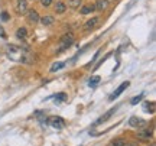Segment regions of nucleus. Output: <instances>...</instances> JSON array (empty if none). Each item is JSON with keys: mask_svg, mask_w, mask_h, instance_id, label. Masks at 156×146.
<instances>
[{"mask_svg": "<svg viewBox=\"0 0 156 146\" xmlns=\"http://www.w3.org/2000/svg\"><path fill=\"white\" fill-rule=\"evenodd\" d=\"M74 44V36L71 34H67L64 35L61 38V42H59V48H58V51L56 52H62L64 49H67V48H69V46Z\"/></svg>", "mask_w": 156, "mask_h": 146, "instance_id": "obj_3", "label": "nucleus"}, {"mask_svg": "<svg viewBox=\"0 0 156 146\" xmlns=\"http://www.w3.org/2000/svg\"><path fill=\"white\" fill-rule=\"evenodd\" d=\"M113 113H116V109H112V110H108V112H107L104 116H101V117L98 119L97 122H95V126H97V124H100V123H104L106 120H108V119L113 116Z\"/></svg>", "mask_w": 156, "mask_h": 146, "instance_id": "obj_10", "label": "nucleus"}, {"mask_svg": "<svg viewBox=\"0 0 156 146\" xmlns=\"http://www.w3.org/2000/svg\"><path fill=\"white\" fill-rule=\"evenodd\" d=\"M26 35H28L26 28H19V29H17V32H16L17 39H25V38H26Z\"/></svg>", "mask_w": 156, "mask_h": 146, "instance_id": "obj_12", "label": "nucleus"}, {"mask_svg": "<svg viewBox=\"0 0 156 146\" xmlns=\"http://www.w3.org/2000/svg\"><path fill=\"white\" fill-rule=\"evenodd\" d=\"M48 124L56 130H61V129H64V126H65V120L62 117H59V116H51V117L48 119Z\"/></svg>", "mask_w": 156, "mask_h": 146, "instance_id": "obj_2", "label": "nucleus"}, {"mask_svg": "<svg viewBox=\"0 0 156 146\" xmlns=\"http://www.w3.org/2000/svg\"><path fill=\"white\" fill-rule=\"evenodd\" d=\"M39 19H41V17H39V15H38V12L36 10H29L28 12V20L30 23H38L39 22Z\"/></svg>", "mask_w": 156, "mask_h": 146, "instance_id": "obj_8", "label": "nucleus"}, {"mask_svg": "<svg viewBox=\"0 0 156 146\" xmlns=\"http://www.w3.org/2000/svg\"><path fill=\"white\" fill-rule=\"evenodd\" d=\"M98 81H100V77H98V75H95V77H93V78L90 80V85H91V87H94V85L98 84Z\"/></svg>", "mask_w": 156, "mask_h": 146, "instance_id": "obj_20", "label": "nucleus"}, {"mask_svg": "<svg viewBox=\"0 0 156 146\" xmlns=\"http://www.w3.org/2000/svg\"><path fill=\"white\" fill-rule=\"evenodd\" d=\"M142 98H143V94H140V96H137V97H133L130 103H132V104H137V103H139V101L142 100Z\"/></svg>", "mask_w": 156, "mask_h": 146, "instance_id": "obj_21", "label": "nucleus"}, {"mask_svg": "<svg viewBox=\"0 0 156 146\" xmlns=\"http://www.w3.org/2000/svg\"><path fill=\"white\" fill-rule=\"evenodd\" d=\"M2 19H3V20H7V19H9L7 13H2Z\"/></svg>", "mask_w": 156, "mask_h": 146, "instance_id": "obj_24", "label": "nucleus"}, {"mask_svg": "<svg viewBox=\"0 0 156 146\" xmlns=\"http://www.w3.org/2000/svg\"><path fill=\"white\" fill-rule=\"evenodd\" d=\"M107 146H126V141L119 137V139H114V141H112Z\"/></svg>", "mask_w": 156, "mask_h": 146, "instance_id": "obj_13", "label": "nucleus"}, {"mask_svg": "<svg viewBox=\"0 0 156 146\" xmlns=\"http://www.w3.org/2000/svg\"><path fill=\"white\" fill-rule=\"evenodd\" d=\"M41 3L44 6H49L51 3H52V0H41Z\"/></svg>", "mask_w": 156, "mask_h": 146, "instance_id": "obj_23", "label": "nucleus"}, {"mask_svg": "<svg viewBox=\"0 0 156 146\" xmlns=\"http://www.w3.org/2000/svg\"><path fill=\"white\" fill-rule=\"evenodd\" d=\"M129 124L132 127H134V129H143V127H146L147 122L143 120V119L137 117V116H133V117H130V120H129Z\"/></svg>", "mask_w": 156, "mask_h": 146, "instance_id": "obj_4", "label": "nucleus"}, {"mask_svg": "<svg viewBox=\"0 0 156 146\" xmlns=\"http://www.w3.org/2000/svg\"><path fill=\"white\" fill-rule=\"evenodd\" d=\"M41 22H42V25H45V26H49V25H52L54 23V17L52 16H44L42 19H39Z\"/></svg>", "mask_w": 156, "mask_h": 146, "instance_id": "obj_14", "label": "nucleus"}, {"mask_svg": "<svg viewBox=\"0 0 156 146\" xmlns=\"http://www.w3.org/2000/svg\"><path fill=\"white\" fill-rule=\"evenodd\" d=\"M98 22H100V17H97V16L91 17L90 20L85 22V25H84V30H87V32H88V30H93V29L98 25Z\"/></svg>", "mask_w": 156, "mask_h": 146, "instance_id": "obj_5", "label": "nucleus"}, {"mask_svg": "<svg viewBox=\"0 0 156 146\" xmlns=\"http://www.w3.org/2000/svg\"><path fill=\"white\" fill-rule=\"evenodd\" d=\"M94 10H95L94 5H87L81 9V13H83V15H88V13H91V12H94Z\"/></svg>", "mask_w": 156, "mask_h": 146, "instance_id": "obj_16", "label": "nucleus"}, {"mask_svg": "<svg viewBox=\"0 0 156 146\" xmlns=\"http://www.w3.org/2000/svg\"><path fill=\"white\" fill-rule=\"evenodd\" d=\"M65 9H67V6H65V3H62V2H58V3L55 5V12L56 13H64Z\"/></svg>", "mask_w": 156, "mask_h": 146, "instance_id": "obj_15", "label": "nucleus"}, {"mask_svg": "<svg viewBox=\"0 0 156 146\" xmlns=\"http://www.w3.org/2000/svg\"><path fill=\"white\" fill-rule=\"evenodd\" d=\"M145 109L149 113H151V114H153V113H155V103H146V104H145Z\"/></svg>", "mask_w": 156, "mask_h": 146, "instance_id": "obj_18", "label": "nucleus"}, {"mask_svg": "<svg viewBox=\"0 0 156 146\" xmlns=\"http://www.w3.org/2000/svg\"><path fill=\"white\" fill-rule=\"evenodd\" d=\"M7 56L17 62H30L32 55L28 51V48H19V46H9L7 48Z\"/></svg>", "mask_w": 156, "mask_h": 146, "instance_id": "obj_1", "label": "nucleus"}, {"mask_svg": "<svg viewBox=\"0 0 156 146\" xmlns=\"http://www.w3.org/2000/svg\"><path fill=\"white\" fill-rule=\"evenodd\" d=\"M94 7H95V10H100V12L106 10L107 7H108V0H97Z\"/></svg>", "mask_w": 156, "mask_h": 146, "instance_id": "obj_9", "label": "nucleus"}, {"mask_svg": "<svg viewBox=\"0 0 156 146\" xmlns=\"http://www.w3.org/2000/svg\"><path fill=\"white\" fill-rule=\"evenodd\" d=\"M55 98L56 100H65L67 96H65V94H58V96H55Z\"/></svg>", "mask_w": 156, "mask_h": 146, "instance_id": "obj_22", "label": "nucleus"}, {"mask_svg": "<svg viewBox=\"0 0 156 146\" xmlns=\"http://www.w3.org/2000/svg\"><path fill=\"white\" fill-rule=\"evenodd\" d=\"M137 137L140 141H149V139H152V132L151 130H143V132H140L137 135Z\"/></svg>", "mask_w": 156, "mask_h": 146, "instance_id": "obj_11", "label": "nucleus"}, {"mask_svg": "<svg viewBox=\"0 0 156 146\" xmlns=\"http://www.w3.org/2000/svg\"><path fill=\"white\" fill-rule=\"evenodd\" d=\"M28 12V2L26 0H17V13L25 15Z\"/></svg>", "mask_w": 156, "mask_h": 146, "instance_id": "obj_7", "label": "nucleus"}, {"mask_svg": "<svg viewBox=\"0 0 156 146\" xmlns=\"http://www.w3.org/2000/svg\"><path fill=\"white\" fill-rule=\"evenodd\" d=\"M127 87H129V81H126V83H122V84H120V87H119V88H117V90L113 93L112 96H110V100H114V98H117V97L120 96V94H122V93L126 90Z\"/></svg>", "mask_w": 156, "mask_h": 146, "instance_id": "obj_6", "label": "nucleus"}, {"mask_svg": "<svg viewBox=\"0 0 156 146\" xmlns=\"http://www.w3.org/2000/svg\"><path fill=\"white\" fill-rule=\"evenodd\" d=\"M68 6L71 9H77L81 6V0H68Z\"/></svg>", "mask_w": 156, "mask_h": 146, "instance_id": "obj_17", "label": "nucleus"}, {"mask_svg": "<svg viewBox=\"0 0 156 146\" xmlns=\"http://www.w3.org/2000/svg\"><path fill=\"white\" fill-rule=\"evenodd\" d=\"M64 65H65L64 62H55V64L52 65V68H51V71H52V73H55V71H58V69H61Z\"/></svg>", "mask_w": 156, "mask_h": 146, "instance_id": "obj_19", "label": "nucleus"}]
</instances>
